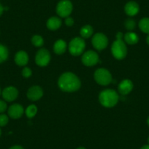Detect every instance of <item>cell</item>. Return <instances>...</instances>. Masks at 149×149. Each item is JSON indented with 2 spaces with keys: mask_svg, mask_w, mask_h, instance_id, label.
I'll use <instances>...</instances> for the list:
<instances>
[{
  "mask_svg": "<svg viewBox=\"0 0 149 149\" xmlns=\"http://www.w3.org/2000/svg\"><path fill=\"white\" fill-rule=\"evenodd\" d=\"M58 87L67 92L76 91L81 88V83L79 78L72 72H65L60 76L58 81Z\"/></svg>",
  "mask_w": 149,
  "mask_h": 149,
  "instance_id": "obj_1",
  "label": "cell"
},
{
  "mask_svg": "<svg viewBox=\"0 0 149 149\" xmlns=\"http://www.w3.org/2000/svg\"><path fill=\"white\" fill-rule=\"evenodd\" d=\"M119 97L115 90H103L99 95V100L102 106L105 107H114L118 103Z\"/></svg>",
  "mask_w": 149,
  "mask_h": 149,
  "instance_id": "obj_2",
  "label": "cell"
},
{
  "mask_svg": "<svg viewBox=\"0 0 149 149\" xmlns=\"http://www.w3.org/2000/svg\"><path fill=\"white\" fill-rule=\"evenodd\" d=\"M111 51L113 56L116 59L121 60L127 56V48L122 40H116L112 45Z\"/></svg>",
  "mask_w": 149,
  "mask_h": 149,
  "instance_id": "obj_3",
  "label": "cell"
},
{
  "mask_svg": "<svg viewBox=\"0 0 149 149\" xmlns=\"http://www.w3.org/2000/svg\"><path fill=\"white\" fill-rule=\"evenodd\" d=\"M86 48V42L81 37H75L70 41L69 44V51L74 56H80L84 51Z\"/></svg>",
  "mask_w": 149,
  "mask_h": 149,
  "instance_id": "obj_4",
  "label": "cell"
},
{
  "mask_svg": "<svg viewBox=\"0 0 149 149\" xmlns=\"http://www.w3.org/2000/svg\"><path fill=\"white\" fill-rule=\"evenodd\" d=\"M94 79L100 85L107 86L112 82V75L107 70L100 68L94 72Z\"/></svg>",
  "mask_w": 149,
  "mask_h": 149,
  "instance_id": "obj_5",
  "label": "cell"
},
{
  "mask_svg": "<svg viewBox=\"0 0 149 149\" xmlns=\"http://www.w3.org/2000/svg\"><path fill=\"white\" fill-rule=\"evenodd\" d=\"M72 4L70 0H61L56 6V13L61 18H67L72 11Z\"/></svg>",
  "mask_w": 149,
  "mask_h": 149,
  "instance_id": "obj_6",
  "label": "cell"
},
{
  "mask_svg": "<svg viewBox=\"0 0 149 149\" xmlns=\"http://www.w3.org/2000/svg\"><path fill=\"white\" fill-rule=\"evenodd\" d=\"M91 42L95 49L102 51L107 46L108 40L107 37L102 33H97L93 36Z\"/></svg>",
  "mask_w": 149,
  "mask_h": 149,
  "instance_id": "obj_7",
  "label": "cell"
},
{
  "mask_svg": "<svg viewBox=\"0 0 149 149\" xmlns=\"http://www.w3.org/2000/svg\"><path fill=\"white\" fill-rule=\"evenodd\" d=\"M51 61V54L45 48H42L36 54L35 62L40 67H45Z\"/></svg>",
  "mask_w": 149,
  "mask_h": 149,
  "instance_id": "obj_8",
  "label": "cell"
},
{
  "mask_svg": "<svg viewBox=\"0 0 149 149\" xmlns=\"http://www.w3.org/2000/svg\"><path fill=\"white\" fill-rule=\"evenodd\" d=\"M99 56L95 51H88L83 55L82 62L83 64L87 67H91L94 66L98 63Z\"/></svg>",
  "mask_w": 149,
  "mask_h": 149,
  "instance_id": "obj_9",
  "label": "cell"
},
{
  "mask_svg": "<svg viewBox=\"0 0 149 149\" xmlns=\"http://www.w3.org/2000/svg\"><path fill=\"white\" fill-rule=\"evenodd\" d=\"M43 95V91L39 86H31L27 91V97L31 101L39 100Z\"/></svg>",
  "mask_w": 149,
  "mask_h": 149,
  "instance_id": "obj_10",
  "label": "cell"
},
{
  "mask_svg": "<svg viewBox=\"0 0 149 149\" xmlns=\"http://www.w3.org/2000/svg\"><path fill=\"white\" fill-rule=\"evenodd\" d=\"M18 91L13 86H8L2 91V97L7 102H13L18 97Z\"/></svg>",
  "mask_w": 149,
  "mask_h": 149,
  "instance_id": "obj_11",
  "label": "cell"
},
{
  "mask_svg": "<svg viewBox=\"0 0 149 149\" xmlns=\"http://www.w3.org/2000/svg\"><path fill=\"white\" fill-rule=\"evenodd\" d=\"M24 113V107L19 104H13L8 109V115L13 119H17L22 116Z\"/></svg>",
  "mask_w": 149,
  "mask_h": 149,
  "instance_id": "obj_12",
  "label": "cell"
},
{
  "mask_svg": "<svg viewBox=\"0 0 149 149\" xmlns=\"http://www.w3.org/2000/svg\"><path fill=\"white\" fill-rule=\"evenodd\" d=\"M118 91L122 95H127L130 94L133 89V84L130 80L125 79L121 81L118 85Z\"/></svg>",
  "mask_w": 149,
  "mask_h": 149,
  "instance_id": "obj_13",
  "label": "cell"
},
{
  "mask_svg": "<svg viewBox=\"0 0 149 149\" xmlns=\"http://www.w3.org/2000/svg\"><path fill=\"white\" fill-rule=\"evenodd\" d=\"M124 10H125L126 14L129 16H134L137 15L140 10V7L137 2L134 1H131L126 4L124 7Z\"/></svg>",
  "mask_w": 149,
  "mask_h": 149,
  "instance_id": "obj_14",
  "label": "cell"
},
{
  "mask_svg": "<svg viewBox=\"0 0 149 149\" xmlns=\"http://www.w3.org/2000/svg\"><path fill=\"white\" fill-rule=\"evenodd\" d=\"M29 61V56L25 51H20L15 54V62L18 66H25Z\"/></svg>",
  "mask_w": 149,
  "mask_h": 149,
  "instance_id": "obj_15",
  "label": "cell"
},
{
  "mask_svg": "<svg viewBox=\"0 0 149 149\" xmlns=\"http://www.w3.org/2000/svg\"><path fill=\"white\" fill-rule=\"evenodd\" d=\"M61 20L58 17H51L47 21V27L48 29L57 30L61 27Z\"/></svg>",
  "mask_w": 149,
  "mask_h": 149,
  "instance_id": "obj_16",
  "label": "cell"
},
{
  "mask_svg": "<svg viewBox=\"0 0 149 149\" xmlns=\"http://www.w3.org/2000/svg\"><path fill=\"white\" fill-rule=\"evenodd\" d=\"M67 49V43L63 40H58L54 45V51L56 54L61 55L64 54Z\"/></svg>",
  "mask_w": 149,
  "mask_h": 149,
  "instance_id": "obj_17",
  "label": "cell"
},
{
  "mask_svg": "<svg viewBox=\"0 0 149 149\" xmlns=\"http://www.w3.org/2000/svg\"><path fill=\"white\" fill-rule=\"evenodd\" d=\"M124 40L125 42H127L129 45H134L137 43L139 41V37L137 34L134 32H127L124 35Z\"/></svg>",
  "mask_w": 149,
  "mask_h": 149,
  "instance_id": "obj_18",
  "label": "cell"
},
{
  "mask_svg": "<svg viewBox=\"0 0 149 149\" xmlns=\"http://www.w3.org/2000/svg\"><path fill=\"white\" fill-rule=\"evenodd\" d=\"M81 35L83 38H89L93 34V28L89 25H86L81 28Z\"/></svg>",
  "mask_w": 149,
  "mask_h": 149,
  "instance_id": "obj_19",
  "label": "cell"
},
{
  "mask_svg": "<svg viewBox=\"0 0 149 149\" xmlns=\"http://www.w3.org/2000/svg\"><path fill=\"white\" fill-rule=\"evenodd\" d=\"M139 27L143 32L149 34V18H144L140 20Z\"/></svg>",
  "mask_w": 149,
  "mask_h": 149,
  "instance_id": "obj_20",
  "label": "cell"
},
{
  "mask_svg": "<svg viewBox=\"0 0 149 149\" xmlns=\"http://www.w3.org/2000/svg\"><path fill=\"white\" fill-rule=\"evenodd\" d=\"M8 50L5 45L0 44V63L6 61L8 58Z\"/></svg>",
  "mask_w": 149,
  "mask_h": 149,
  "instance_id": "obj_21",
  "label": "cell"
},
{
  "mask_svg": "<svg viewBox=\"0 0 149 149\" xmlns=\"http://www.w3.org/2000/svg\"><path fill=\"white\" fill-rule=\"evenodd\" d=\"M37 112V107L34 104L29 105L26 109V115L29 118H31L35 116Z\"/></svg>",
  "mask_w": 149,
  "mask_h": 149,
  "instance_id": "obj_22",
  "label": "cell"
},
{
  "mask_svg": "<svg viewBox=\"0 0 149 149\" xmlns=\"http://www.w3.org/2000/svg\"><path fill=\"white\" fill-rule=\"evenodd\" d=\"M31 42L36 47H41L44 45V40L41 36L34 35L31 38Z\"/></svg>",
  "mask_w": 149,
  "mask_h": 149,
  "instance_id": "obj_23",
  "label": "cell"
},
{
  "mask_svg": "<svg viewBox=\"0 0 149 149\" xmlns=\"http://www.w3.org/2000/svg\"><path fill=\"white\" fill-rule=\"evenodd\" d=\"M135 26L136 23L133 19H127L125 21V27L127 30L132 31V30H133L135 28Z\"/></svg>",
  "mask_w": 149,
  "mask_h": 149,
  "instance_id": "obj_24",
  "label": "cell"
},
{
  "mask_svg": "<svg viewBox=\"0 0 149 149\" xmlns=\"http://www.w3.org/2000/svg\"><path fill=\"white\" fill-rule=\"evenodd\" d=\"M9 118L8 116L5 114H2L0 115V127H4L8 123Z\"/></svg>",
  "mask_w": 149,
  "mask_h": 149,
  "instance_id": "obj_25",
  "label": "cell"
},
{
  "mask_svg": "<svg viewBox=\"0 0 149 149\" xmlns=\"http://www.w3.org/2000/svg\"><path fill=\"white\" fill-rule=\"evenodd\" d=\"M31 74H32V72H31V69L29 68V67H25L22 70V75L24 78H29Z\"/></svg>",
  "mask_w": 149,
  "mask_h": 149,
  "instance_id": "obj_26",
  "label": "cell"
},
{
  "mask_svg": "<svg viewBox=\"0 0 149 149\" xmlns=\"http://www.w3.org/2000/svg\"><path fill=\"white\" fill-rule=\"evenodd\" d=\"M7 104L5 102H4L3 100H0V113H4L5 110H7Z\"/></svg>",
  "mask_w": 149,
  "mask_h": 149,
  "instance_id": "obj_27",
  "label": "cell"
},
{
  "mask_svg": "<svg viewBox=\"0 0 149 149\" xmlns=\"http://www.w3.org/2000/svg\"><path fill=\"white\" fill-rule=\"evenodd\" d=\"M65 24L67 26H72L74 24V20L71 17H67V18H66Z\"/></svg>",
  "mask_w": 149,
  "mask_h": 149,
  "instance_id": "obj_28",
  "label": "cell"
},
{
  "mask_svg": "<svg viewBox=\"0 0 149 149\" xmlns=\"http://www.w3.org/2000/svg\"><path fill=\"white\" fill-rule=\"evenodd\" d=\"M9 149H24V148L21 146H12L11 148H10Z\"/></svg>",
  "mask_w": 149,
  "mask_h": 149,
  "instance_id": "obj_29",
  "label": "cell"
},
{
  "mask_svg": "<svg viewBox=\"0 0 149 149\" xmlns=\"http://www.w3.org/2000/svg\"><path fill=\"white\" fill-rule=\"evenodd\" d=\"M122 37H123V34L121 32H118V34H116V37H117V40H121L122 39Z\"/></svg>",
  "mask_w": 149,
  "mask_h": 149,
  "instance_id": "obj_30",
  "label": "cell"
},
{
  "mask_svg": "<svg viewBox=\"0 0 149 149\" xmlns=\"http://www.w3.org/2000/svg\"><path fill=\"white\" fill-rule=\"evenodd\" d=\"M4 10H5V8H4V7L2 6V4H0V16L2 15V13H3Z\"/></svg>",
  "mask_w": 149,
  "mask_h": 149,
  "instance_id": "obj_31",
  "label": "cell"
},
{
  "mask_svg": "<svg viewBox=\"0 0 149 149\" xmlns=\"http://www.w3.org/2000/svg\"><path fill=\"white\" fill-rule=\"evenodd\" d=\"M140 149H149V145H145Z\"/></svg>",
  "mask_w": 149,
  "mask_h": 149,
  "instance_id": "obj_32",
  "label": "cell"
},
{
  "mask_svg": "<svg viewBox=\"0 0 149 149\" xmlns=\"http://www.w3.org/2000/svg\"><path fill=\"white\" fill-rule=\"evenodd\" d=\"M146 42H147L148 45H149V34L147 36V37H146Z\"/></svg>",
  "mask_w": 149,
  "mask_h": 149,
  "instance_id": "obj_33",
  "label": "cell"
},
{
  "mask_svg": "<svg viewBox=\"0 0 149 149\" xmlns=\"http://www.w3.org/2000/svg\"><path fill=\"white\" fill-rule=\"evenodd\" d=\"M77 149H86V148H84V147H79V148H78Z\"/></svg>",
  "mask_w": 149,
  "mask_h": 149,
  "instance_id": "obj_34",
  "label": "cell"
},
{
  "mask_svg": "<svg viewBox=\"0 0 149 149\" xmlns=\"http://www.w3.org/2000/svg\"><path fill=\"white\" fill-rule=\"evenodd\" d=\"M147 123H148V125L149 126V117H148V120H147Z\"/></svg>",
  "mask_w": 149,
  "mask_h": 149,
  "instance_id": "obj_35",
  "label": "cell"
},
{
  "mask_svg": "<svg viewBox=\"0 0 149 149\" xmlns=\"http://www.w3.org/2000/svg\"><path fill=\"white\" fill-rule=\"evenodd\" d=\"M148 145H149V137L148 138Z\"/></svg>",
  "mask_w": 149,
  "mask_h": 149,
  "instance_id": "obj_36",
  "label": "cell"
},
{
  "mask_svg": "<svg viewBox=\"0 0 149 149\" xmlns=\"http://www.w3.org/2000/svg\"><path fill=\"white\" fill-rule=\"evenodd\" d=\"M1 134H2V132H1V130H0V136H1Z\"/></svg>",
  "mask_w": 149,
  "mask_h": 149,
  "instance_id": "obj_37",
  "label": "cell"
},
{
  "mask_svg": "<svg viewBox=\"0 0 149 149\" xmlns=\"http://www.w3.org/2000/svg\"><path fill=\"white\" fill-rule=\"evenodd\" d=\"M0 94H1V89H0Z\"/></svg>",
  "mask_w": 149,
  "mask_h": 149,
  "instance_id": "obj_38",
  "label": "cell"
}]
</instances>
